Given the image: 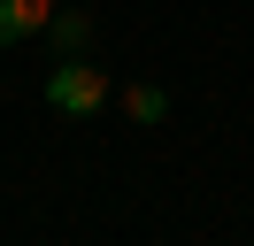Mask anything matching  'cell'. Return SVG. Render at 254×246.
<instances>
[{
	"mask_svg": "<svg viewBox=\"0 0 254 246\" xmlns=\"http://www.w3.org/2000/svg\"><path fill=\"white\" fill-rule=\"evenodd\" d=\"M47 46H54V62H62V54H85V46H93V8H54Z\"/></svg>",
	"mask_w": 254,
	"mask_h": 246,
	"instance_id": "3",
	"label": "cell"
},
{
	"mask_svg": "<svg viewBox=\"0 0 254 246\" xmlns=\"http://www.w3.org/2000/svg\"><path fill=\"white\" fill-rule=\"evenodd\" d=\"M124 116L139 131H154V123H170V92L162 85H124Z\"/></svg>",
	"mask_w": 254,
	"mask_h": 246,
	"instance_id": "4",
	"label": "cell"
},
{
	"mask_svg": "<svg viewBox=\"0 0 254 246\" xmlns=\"http://www.w3.org/2000/svg\"><path fill=\"white\" fill-rule=\"evenodd\" d=\"M39 100H47L54 116H77L85 123V116H100V108L116 100V85H108V69H93L85 54H62L47 69V85H39Z\"/></svg>",
	"mask_w": 254,
	"mask_h": 246,
	"instance_id": "1",
	"label": "cell"
},
{
	"mask_svg": "<svg viewBox=\"0 0 254 246\" xmlns=\"http://www.w3.org/2000/svg\"><path fill=\"white\" fill-rule=\"evenodd\" d=\"M47 23H54V0H0V46L47 39Z\"/></svg>",
	"mask_w": 254,
	"mask_h": 246,
	"instance_id": "2",
	"label": "cell"
}]
</instances>
